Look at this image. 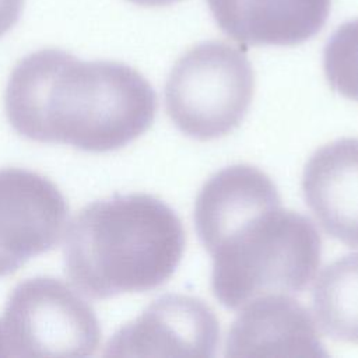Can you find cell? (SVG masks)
Returning <instances> with one entry per match:
<instances>
[{
    "mask_svg": "<svg viewBox=\"0 0 358 358\" xmlns=\"http://www.w3.org/2000/svg\"><path fill=\"white\" fill-rule=\"evenodd\" d=\"M218 28L246 46H294L326 24L331 0H207Z\"/></svg>",
    "mask_w": 358,
    "mask_h": 358,
    "instance_id": "obj_9",
    "label": "cell"
},
{
    "mask_svg": "<svg viewBox=\"0 0 358 358\" xmlns=\"http://www.w3.org/2000/svg\"><path fill=\"white\" fill-rule=\"evenodd\" d=\"M99 343L95 310L62 280L27 278L8 295L0 319V355L88 357Z\"/></svg>",
    "mask_w": 358,
    "mask_h": 358,
    "instance_id": "obj_5",
    "label": "cell"
},
{
    "mask_svg": "<svg viewBox=\"0 0 358 358\" xmlns=\"http://www.w3.org/2000/svg\"><path fill=\"white\" fill-rule=\"evenodd\" d=\"M218 341V320L204 301L166 294L116 331L105 355L213 357Z\"/></svg>",
    "mask_w": 358,
    "mask_h": 358,
    "instance_id": "obj_7",
    "label": "cell"
},
{
    "mask_svg": "<svg viewBox=\"0 0 358 358\" xmlns=\"http://www.w3.org/2000/svg\"><path fill=\"white\" fill-rule=\"evenodd\" d=\"M255 73L243 52L221 41L201 42L173 64L165 84V108L173 124L196 140L231 133L253 98Z\"/></svg>",
    "mask_w": 358,
    "mask_h": 358,
    "instance_id": "obj_4",
    "label": "cell"
},
{
    "mask_svg": "<svg viewBox=\"0 0 358 358\" xmlns=\"http://www.w3.org/2000/svg\"><path fill=\"white\" fill-rule=\"evenodd\" d=\"M25 0H0V38L20 20Z\"/></svg>",
    "mask_w": 358,
    "mask_h": 358,
    "instance_id": "obj_13",
    "label": "cell"
},
{
    "mask_svg": "<svg viewBox=\"0 0 358 358\" xmlns=\"http://www.w3.org/2000/svg\"><path fill=\"white\" fill-rule=\"evenodd\" d=\"M312 303L324 334L358 344V253L345 255L323 268L313 287Z\"/></svg>",
    "mask_w": 358,
    "mask_h": 358,
    "instance_id": "obj_11",
    "label": "cell"
},
{
    "mask_svg": "<svg viewBox=\"0 0 358 358\" xmlns=\"http://www.w3.org/2000/svg\"><path fill=\"white\" fill-rule=\"evenodd\" d=\"M129 1L141 7H165L182 0H129Z\"/></svg>",
    "mask_w": 358,
    "mask_h": 358,
    "instance_id": "obj_14",
    "label": "cell"
},
{
    "mask_svg": "<svg viewBox=\"0 0 358 358\" xmlns=\"http://www.w3.org/2000/svg\"><path fill=\"white\" fill-rule=\"evenodd\" d=\"M227 357H327L309 310L285 294L260 295L234 320Z\"/></svg>",
    "mask_w": 358,
    "mask_h": 358,
    "instance_id": "obj_8",
    "label": "cell"
},
{
    "mask_svg": "<svg viewBox=\"0 0 358 358\" xmlns=\"http://www.w3.org/2000/svg\"><path fill=\"white\" fill-rule=\"evenodd\" d=\"M323 70L334 91L358 101V18L331 34L323 49Z\"/></svg>",
    "mask_w": 358,
    "mask_h": 358,
    "instance_id": "obj_12",
    "label": "cell"
},
{
    "mask_svg": "<svg viewBox=\"0 0 358 358\" xmlns=\"http://www.w3.org/2000/svg\"><path fill=\"white\" fill-rule=\"evenodd\" d=\"M194 228L213 257V294L228 309L266 294L302 292L320 264L315 224L282 208L274 182L252 165H231L207 179Z\"/></svg>",
    "mask_w": 358,
    "mask_h": 358,
    "instance_id": "obj_1",
    "label": "cell"
},
{
    "mask_svg": "<svg viewBox=\"0 0 358 358\" xmlns=\"http://www.w3.org/2000/svg\"><path fill=\"white\" fill-rule=\"evenodd\" d=\"M69 206L46 176L24 168L0 169V277L60 241Z\"/></svg>",
    "mask_w": 358,
    "mask_h": 358,
    "instance_id": "obj_6",
    "label": "cell"
},
{
    "mask_svg": "<svg viewBox=\"0 0 358 358\" xmlns=\"http://www.w3.org/2000/svg\"><path fill=\"white\" fill-rule=\"evenodd\" d=\"M157 95L136 69L112 60H80L62 49H41L13 69L4 110L22 137L109 152L152 124Z\"/></svg>",
    "mask_w": 358,
    "mask_h": 358,
    "instance_id": "obj_2",
    "label": "cell"
},
{
    "mask_svg": "<svg viewBox=\"0 0 358 358\" xmlns=\"http://www.w3.org/2000/svg\"><path fill=\"white\" fill-rule=\"evenodd\" d=\"M302 192L326 234L358 248V138L316 150L305 165Z\"/></svg>",
    "mask_w": 358,
    "mask_h": 358,
    "instance_id": "obj_10",
    "label": "cell"
},
{
    "mask_svg": "<svg viewBox=\"0 0 358 358\" xmlns=\"http://www.w3.org/2000/svg\"><path fill=\"white\" fill-rule=\"evenodd\" d=\"M185 229L162 200L113 194L87 204L64 241V271L83 294L106 299L162 285L185 249Z\"/></svg>",
    "mask_w": 358,
    "mask_h": 358,
    "instance_id": "obj_3",
    "label": "cell"
}]
</instances>
